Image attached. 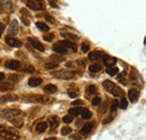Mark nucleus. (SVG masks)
I'll list each match as a JSON object with an SVG mask.
<instances>
[{"label":"nucleus","mask_w":146,"mask_h":140,"mask_svg":"<svg viewBox=\"0 0 146 140\" xmlns=\"http://www.w3.org/2000/svg\"><path fill=\"white\" fill-rule=\"evenodd\" d=\"M19 114H20V111L19 110H16V109H7V110L1 111L0 117L3 118V119H6V120H13L16 117H18Z\"/></svg>","instance_id":"3"},{"label":"nucleus","mask_w":146,"mask_h":140,"mask_svg":"<svg viewBox=\"0 0 146 140\" xmlns=\"http://www.w3.org/2000/svg\"><path fill=\"white\" fill-rule=\"evenodd\" d=\"M11 88H13V85L10 83H0V91H2V92L9 91Z\"/></svg>","instance_id":"25"},{"label":"nucleus","mask_w":146,"mask_h":140,"mask_svg":"<svg viewBox=\"0 0 146 140\" xmlns=\"http://www.w3.org/2000/svg\"><path fill=\"white\" fill-rule=\"evenodd\" d=\"M52 75L56 77V79H60V80H70V79H73L74 77V73L73 72H70V71H57V72H53Z\"/></svg>","instance_id":"4"},{"label":"nucleus","mask_w":146,"mask_h":140,"mask_svg":"<svg viewBox=\"0 0 146 140\" xmlns=\"http://www.w3.org/2000/svg\"><path fill=\"white\" fill-rule=\"evenodd\" d=\"M36 100L38 101V102H40V103H44V104L51 102V99H50L48 96H44V95H37Z\"/></svg>","instance_id":"22"},{"label":"nucleus","mask_w":146,"mask_h":140,"mask_svg":"<svg viewBox=\"0 0 146 140\" xmlns=\"http://www.w3.org/2000/svg\"><path fill=\"white\" fill-rule=\"evenodd\" d=\"M72 132V129L70 128V127H64V128H62V130H61V133L63 135V136H66V135H69V133H71Z\"/></svg>","instance_id":"29"},{"label":"nucleus","mask_w":146,"mask_h":140,"mask_svg":"<svg viewBox=\"0 0 146 140\" xmlns=\"http://www.w3.org/2000/svg\"><path fill=\"white\" fill-rule=\"evenodd\" d=\"M6 43L9 45V46H11V47H20L21 45H23V43L17 39V38H15L14 36H8V37H6Z\"/></svg>","instance_id":"6"},{"label":"nucleus","mask_w":146,"mask_h":140,"mask_svg":"<svg viewBox=\"0 0 146 140\" xmlns=\"http://www.w3.org/2000/svg\"><path fill=\"white\" fill-rule=\"evenodd\" d=\"M118 72H119V70L116 66H108V69H107V73L110 76H116L118 74Z\"/></svg>","instance_id":"20"},{"label":"nucleus","mask_w":146,"mask_h":140,"mask_svg":"<svg viewBox=\"0 0 146 140\" xmlns=\"http://www.w3.org/2000/svg\"><path fill=\"white\" fill-rule=\"evenodd\" d=\"M24 71H25L26 73H34V72H35V69H34L33 66H26V67L24 69Z\"/></svg>","instance_id":"40"},{"label":"nucleus","mask_w":146,"mask_h":140,"mask_svg":"<svg viewBox=\"0 0 146 140\" xmlns=\"http://www.w3.org/2000/svg\"><path fill=\"white\" fill-rule=\"evenodd\" d=\"M53 51L56 52V53H58V54H66L68 48H66L65 46H63L60 42H57L54 46H53Z\"/></svg>","instance_id":"11"},{"label":"nucleus","mask_w":146,"mask_h":140,"mask_svg":"<svg viewBox=\"0 0 146 140\" xmlns=\"http://www.w3.org/2000/svg\"><path fill=\"white\" fill-rule=\"evenodd\" d=\"M68 94H69V96H70V98L74 99V98H76V96H78V94H79V93H78L76 91H72V90H69Z\"/></svg>","instance_id":"36"},{"label":"nucleus","mask_w":146,"mask_h":140,"mask_svg":"<svg viewBox=\"0 0 146 140\" xmlns=\"http://www.w3.org/2000/svg\"><path fill=\"white\" fill-rule=\"evenodd\" d=\"M119 106V102L117 101V100H113L112 101V103H111V106H110V110L113 112V111H116L117 110V108Z\"/></svg>","instance_id":"31"},{"label":"nucleus","mask_w":146,"mask_h":140,"mask_svg":"<svg viewBox=\"0 0 146 140\" xmlns=\"http://www.w3.org/2000/svg\"><path fill=\"white\" fill-rule=\"evenodd\" d=\"M0 137L5 140H18V133L9 128H7L5 124H0Z\"/></svg>","instance_id":"1"},{"label":"nucleus","mask_w":146,"mask_h":140,"mask_svg":"<svg viewBox=\"0 0 146 140\" xmlns=\"http://www.w3.org/2000/svg\"><path fill=\"white\" fill-rule=\"evenodd\" d=\"M27 7L32 10H44L45 6L43 0H27Z\"/></svg>","instance_id":"5"},{"label":"nucleus","mask_w":146,"mask_h":140,"mask_svg":"<svg viewBox=\"0 0 146 140\" xmlns=\"http://www.w3.org/2000/svg\"><path fill=\"white\" fill-rule=\"evenodd\" d=\"M45 18H46V20H47V21H50L51 24H54L55 22L54 18L52 17L51 15H48V14H46V15H45Z\"/></svg>","instance_id":"41"},{"label":"nucleus","mask_w":146,"mask_h":140,"mask_svg":"<svg viewBox=\"0 0 146 140\" xmlns=\"http://www.w3.org/2000/svg\"><path fill=\"white\" fill-rule=\"evenodd\" d=\"M73 121V117L71 114H68V116H65V117H63V122L65 123H70Z\"/></svg>","instance_id":"34"},{"label":"nucleus","mask_w":146,"mask_h":140,"mask_svg":"<svg viewBox=\"0 0 146 140\" xmlns=\"http://www.w3.org/2000/svg\"><path fill=\"white\" fill-rule=\"evenodd\" d=\"M138 98H139V91H138V90H136V88H130V90L128 91V99H129L130 102H133V103L137 102Z\"/></svg>","instance_id":"7"},{"label":"nucleus","mask_w":146,"mask_h":140,"mask_svg":"<svg viewBox=\"0 0 146 140\" xmlns=\"http://www.w3.org/2000/svg\"><path fill=\"white\" fill-rule=\"evenodd\" d=\"M63 36L69 38V39H71V40H76L78 39V36L73 35V34H63Z\"/></svg>","instance_id":"37"},{"label":"nucleus","mask_w":146,"mask_h":140,"mask_svg":"<svg viewBox=\"0 0 146 140\" xmlns=\"http://www.w3.org/2000/svg\"><path fill=\"white\" fill-rule=\"evenodd\" d=\"M2 2H3V8L8 13H10L11 11V1L10 0H2Z\"/></svg>","instance_id":"27"},{"label":"nucleus","mask_w":146,"mask_h":140,"mask_svg":"<svg viewBox=\"0 0 146 140\" xmlns=\"http://www.w3.org/2000/svg\"><path fill=\"white\" fill-rule=\"evenodd\" d=\"M45 140H56L54 138V137H52V138H47V139H45Z\"/></svg>","instance_id":"49"},{"label":"nucleus","mask_w":146,"mask_h":140,"mask_svg":"<svg viewBox=\"0 0 146 140\" xmlns=\"http://www.w3.org/2000/svg\"><path fill=\"white\" fill-rule=\"evenodd\" d=\"M127 105H128V101H127V99L126 98H121V100H120V103H119V106L121 108V109H126L127 108Z\"/></svg>","instance_id":"28"},{"label":"nucleus","mask_w":146,"mask_h":140,"mask_svg":"<svg viewBox=\"0 0 146 140\" xmlns=\"http://www.w3.org/2000/svg\"><path fill=\"white\" fill-rule=\"evenodd\" d=\"M21 19H23V21H24V24H25V25H28V24H29V22H28V20H27L25 17H23Z\"/></svg>","instance_id":"47"},{"label":"nucleus","mask_w":146,"mask_h":140,"mask_svg":"<svg viewBox=\"0 0 146 140\" xmlns=\"http://www.w3.org/2000/svg\"><path fill=\"white\" fill-rule=\"evenodd\" d=\"M89 48H90V47H89V45H88V44H86V43H84V44H82V46H81V50H82V52L83 53L89 52Z\"/></svg>","instance_id":"39"},{"label":"nucleus","mask_w":146,"mask_h":140,"mask_svg":"<svg viewBox=\"0 0 146 140\" xmlns=\"http://www.w3.org/2000/svg\"><path fill=\"white\" fill-rule=\"evenodd\" d=\"M102 53L99 52V51H94V52H91L89 54V58L91 59V61H97V59H100V58H102Z\"/></svg>","instance_id":"16"},{"label":"nucleus","mask_w":146,"mask_h":140,"mask_svg":"<svg viewBox=\"0 0 146 140\" xmlns=\"http://www.w3.org/2000/svg\"><path fill=\"white\" fill-rule=\"evenodd\" d=\"M17 100V95L16 94H8L5 96L0 98V103H7V102H13Z\"/></svg>","instance_id":"12"},{"label":"nucleus","mask_w":146,"mask_h":140,"mask_svg":"<svg viewBox=\"0 0 146 140\" xmlns=\"http://www.w3.org/2000/svg\"><path fill=\"white\" fill-rule=\"evenodd\" d=\"M50 3H51V6H52V7H57V6H56V3H54V2H53V1H51V0H50Z\"/></svg>","instance_id":"48"},{"label":"nucleus","mask_w":146,"mask_h":140,"mask_svg":"<svg viewBox=\"0 0 146 140\" xmlns=\"http://www.w3.org/2000/svg\"><path fill=\"white\" fill-rule=\"evenodd\" d=\"M104 88L109 93H111L113 96H120L121 95V90L118 87H116V84L112 83L111 81H105L104 82Z\"/></svg>","instance_id":"2"},{"label":"nucleus","mask_w":146,"mask_h":140,"mask_svg":"<svg viewBox=\"0 0 146 140\" xmlns=\"http://www.w3.org/2000/svg\"><path fill=\"white\" fill-rule=\"evenodd\" d=\"M82 119H90L92 117V112L89 109H86V108H82L81 109V112H80Z\"/></svg>","instance_id":"15"},{"label":"nucleus","mask_w":146,"mask_h":140,"mask_svg":"<svg viewBox=\"0 0 146 140\" xmlns=\"http://www.w3.org/2000/svg\"><path fill=\"white\" fill-rule=\"evenodd\" d=\"M89 71L91 73H98V72L101 71V65H99V64H92V65L89 66Z\"/></svg>","instance_id":"24"},{"label":"nucleus","mask_w":146,"mask_h":140,"mask_svg":"<svg viewBox=\"0 0 146 140\" xmlns=\"http://www.w3.org/2000/svg\"><path fill=\"white\" fill-rule=\"evenodd\" d=\"M93 125H94V123H86L83 127H82V129H81V135H89L90 132L92 131V129H93Z\"/></svg>","instance_id":"13"},{"label":"nucleus","mask_w":146,"mask_h":140,"mask_svg":"<svg viewBox=\"0 0 146 140\" xmlns=\"http://www.w3.org/2000/svg\"><path fill=\"white\" fill-rule=\"evenodd\" d=\"M87 92H88V94H96L97 93V88L94 85H90L87 88Z\"/></svg>","instance_id":"32"},{"label":"nucleus","mask_w":146,"mask_h":140,"mask_svg":"<svg viewBox=\"0 0 146 140\" xmlns=\"http://www.w3.org/2000/svg\"><path fill=\"white\" fill-rule=\"evenodd\" d=\"M42 82H43V80L39 77H32V79H29L28 84H29V87H38Z\"/></svg>","instance_id":"17"},{"label":"nucleus","mask_w":146,"mask_h":140,"mask_svg":"<svg viewBox=\"0 0 146 140\" xmlns=\"http://www.w3.org/2000/svg\"><path fill=\"white\" fill-rule=\"evenodd\" d=\"M102 59H104L105 65H107V66H113L116 64V62H117V58L116 57H111L109 55H104L102 56Z\"/></svg>","instance_id":"9"},{"label":"nucleus","mask_w":146,"mask_h":140,"mask_svg":"<svg viewBox=\"0 0 146 140\" xmlns=\"http://www.w3.org/2000/svg\"><path fill=\"white\" fill-rule=\"evenodd\" d=\"M53 38H54L53 34H47L44 36V40H46V42H51V40H53Z\"/></svg>","instance_id":"38"},{"label":"nucleus","mask_w":146,"mask_h":140,"mask_svg":"<svg viewBox=\"0 0 146 140\" xmlns=\"http://www.w3.org/2000/svg\"><path fill=\"white\" fill-rule=\"evenodd\" d=\"M17 33H18V22H17V20H13L10 24V27H9V34L16 35Z\"/></svg>","instance_id":"14"},{"label":"nucleus","mask_w":146,"mask_h":140,"mask_svg":"<svg viewBox=\"0 0 146 140\" xmlns=\"http://www.w3.org/2000/svg\"><path fill=\"white\" fill-rule=\"evenodd\" d=\"M65 66H66V67H74V64H73L72 62H68V63L65 64Z\"/></svg>","instance_id":"44"},{"label":"nucleus","mask_w":146,"mask_h":140,"mask_svg":"<svg viewBox=\"0 0 146 140\" xmlns=\"http://www.w3.org/2000/svg\"><path fill=\"white\" fill-rule=\"evenodd\" d=\"M6 66L10 70H19L21 67V64L18 61H15V59H11V61H8L6 63Z\"/></svg>","instance_id":"10"},{"label":"nucleus","mask_w":146,"mask_h":140,"mask_svg":"<svg viewBox=\"0 0 146 140\" xmlns=\"http://www.w3.org/2000/svg\"><path fill=\"white\" fill-rule=\"evenodd\" d=\"M2 32H3V25L0 22V37H1V35H2Z\"/></svg>","instance_id":"45"},{"label":"nucleus","mask_w":146,"mask_h":140,"mask_svg":"<svg viewBox=\"0 0 146 140\" xmlns=\"http://www.w3.org/2000/svg\"><path fill=\"white\" fill-rule=\"evenodd\" d=\"M82 104H83V101H81V100H75V101L72 102V105H82Z\"/></svg>","instance_id":"43"},{"label":"nucleus","mask_w":146,"mask_h":140,"mask_svg":"<svg viewBox=\"0 0 146 140\" xmlns=\"http://www.w3.org/2000/svg\"><path fill=\"white\" fill-rule=\"evenodd\" d=\"M57 66H58V63H56V62H54V63H46L45 64V67L46 69H55Z\"/></svg>","instance_id":"35"},{"label":"nucleus","mask_w":146,"mask_h":140,"mask_svg":"<svg viewBox=\"0 0 146 140\" xmlns=\"http://www.w3.org/2000/svg\"><path fill=\"white\" fill-rule=\"evenodd\" d=\"M11 122L14 123V125H15V127H17V128H21V127H23V124H24L23 120H15V119H13V120H11Z\"/></svg>","instance_id":"33"},{"label":"nucleus","mask_w":146,"mask_h":140,"mask_svg":"<svg viewBox=\"0 0 146 140\" xmlns=\"http://www.w3.org/2000/svg\"><path fill=\"white\" fill-rule=\"evenodd\" d=\"M36 26L40 32H48V30H50V27H48L46 24H44V22L38 21V22H36Z\"/></svg>","instance_id":"21"},{"label":"nucleus","mask_w":146,"mask_h":140,"mask_svg":"<svg viewBox=\"0 0 146 140\" xmlns=\"http://www.w3.org/2000/svg\"><path fill=\"white\" fill-rule=\"evenodd\" d=\"M46 129H47V123H46V122H39V123H37V125H36L37 132H44V131H45Z\"/></svg>","instance_id":"23"},{"label":"nucleus","mask_w":146,"mask_h":140,"mask_svg":"<svg viewBox=\"0 0 146 140\" xmlns=\"http://www.w3.org/2000/svg\"><path fill=\"white\" fill-rule=\"evenodd\" d=\"M5 80V74L3 73H0V82Z\"/></svg>","instance_id":"46"},{"label":"nucleus","mask_w":146,"mask_h":140,"mask_svg":"<svg viewBox=\"0 0 146 140\" xmlns=\"http://www.w3.org/2000/svg\"><path fill=\"white\" fill-rule=\"evenodd\" d=\"M9 80H10V82H17L16 80H19V76H17V75H10Z\"/></svg>","instance_id":"42"},{"label":"nucleus","mask_w":146,"mask_h":140,"mask_svg":"<svg viewBox=\"0 0 146 140\" xmlns=\"http://www.w3.org/2000/svg\"><path fill=\"white\" fill-rule=\"evenodd\" d=\"M56 90H57V88H56L55 85H53V84H47V85L44 88V91H45L46 93H48V94H53V93H55Z\"/></svg>","instance_id":"19"},{"label":"nucleus","mask_w":146,"mask_h":140,"mask_svg":"<svg viewBox=\"0 0 146 140\" xmlns=\"http://www.w3.org/2000/svg\"><path fill=\"white\" fill-rule=\"evenodd\" d=\"M81 109H82V108H72V109H70V110H69V114H71L72 117H75V116L80 114Z\"/></svg>","instance_id":"26"},{"label":"nucleus","mask_w":146,"mask_h":140,"mask_svg":"<svg viewBox=\"0 0 146 140\" xmlns=\"http://www.w3.org/2000/svg\"><path fill=\"white\" fill-rule=\"evenodd\" d=\"M28 42L32 44V46L34 47V48H36L37 51H39V52H44V46L40 44V42H38L37 39H35V38H32V37H29L28 38Z\"/></svg>","instance_id":"8"},{"label":"nucleus","mask_w":146,"mask_h":140,"mask_svg":"<svg viewBox=\"0 0 146 140\" xmlns=\"http://www.w3.org/2000/svg\"><path fill=\"white\" fill-rule=\"evenodd\" d=\"M100 103H101V98H100V96H96V98L92 99V105L98 106Z\"/></svg>","instance_id":"30"},{"label":"nucleus","mask_w":146,"mask_h":140,"mask_svg":"<svg viewBox=\"0 0 146 140\" xmlns=\"http://www.w3.org/2000/svg\"><path fill=\"white\" fill-rule=\"evenodd\" d=\"M48 123H50L51 128H52V129H54V128H56V127L60 124V120H58V118H57V117L53 116V117H50V119H48Z\"/></svg>","instance_id":"18"}]
</instances>
